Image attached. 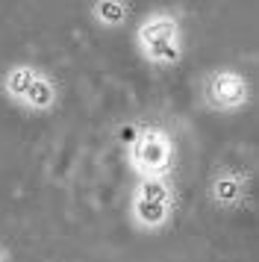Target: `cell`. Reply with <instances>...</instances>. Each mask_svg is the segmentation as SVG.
Returning <instances> with one entry per match:
<instances>
[{
	"instance_id": "6da1fadb",
	"label": "cell",
	"mask_w": 259,
	"mask_h": 262,
	"mask_svg": "<svg viewBox=\"0 0 259 262\" xmlns=\"http://www.w3.org/2000/svg\"><path fill=\"white\" fill-rule=\"evenodd\" d=\"M136 48L153 68H177L183 62V27L174 12L153 9L136 27Z\"/></svg>"
},
{
	"instance_id": "7a4b0ae2",
	"label": "cell",
	"mask_w": 259,
	"mask_h": 262,
	"mask_svg": "<svg viewBox=\"0 0 259 262\" xmlns=\"http://www.w3.org/2000/svg\"><path fill=\"white\" fill-rule=\"evenodd\" d=\"M130 168L139 174L141 180H168L171 168L177 159V144L174 136L159 127V124H147L139 127L133 142H130Z\"/></svg>"
},
{
	"instance_id": "3957f363",
	"label": "cell",
	"mask_w": 259,
	"mask_h": 262,
	"mask_svg": "<svg viewBox=\"0 0 259 262\" xmlns=\"http://www.w3.org/2000/svg\"><path fill=\"white\" fill-rule=\"evenodd\" d=\"M174 186L168 180H141L130 198V218L144 233H159L174 215Z\"/></svg>"
},
{
	"instance_id": "277c9868",
	"label": "cell",
	"mask_w": 259,
	"mask_h": 262,
	"mask_svg": "<svg viewBox=\"0 0 259 262\" xmlns=\"http://www.w3.org/2000/svg\"><path fill=\"white\" fill-rule=\"evenodd\" d=\"M203 100L215 112H239L250 100V83L233 68H218L203 80Z\"/></svg>"
},
{
	"instance_id": "5b68a950",
	"label": "cell",
	"mask_w": 259,
	"mask_h": 262,
	"mask_svg": "<svg viewBox=\"0 0 259 262\" xmlns=\"http://www.w3.org/2000/svg\"><path fill=\"white\" fill-rule=\"evenodd\" d=\"M247 183L239 171H218L209 183V198L218 209H235L245 201Z\"/></svg>"
},
{
	"instance_id": "8992f818",
	"label": "cell",
	"mask_w": 259,
	"mask_h": 262,
	"mask_svg": "<svg viewBox=\"0 0 259 262\" xmlns=\"http://www.w3.org/2000/svg\"><path fill=\"white\" fill-rule=\"evenodd\" d=\"M56 103H59V85H56V80H53V77H47L45 71H38L21 106L30 109V112H35V115H47V112H53V109H56Z\"/></svg>"
},
{
	"instance_id": "52a82bcc",
	"label": "cell",
	"mask_w": 259,
	"mask_h": 262,
	"mask_svg": "<svg viewBox=\"0 0 259 262\" xmlns=\"http://www.w3.org/2000/svg\"><path fill=\"white\" fill-rule=\"evenodd\" d=\"M35 74H38L35 65H27V62L12 65L9 71L3 74V95L9 97V100H15V103H24V97H27V92H30Z\"/></svg>"
},
{
	"instance_id": "ba28073f",
	"label": "cell",
	"mask_w": 259,
	"mask_h": 262,
	"mask_svg": "<svg viewBox=\"0 0 259 262\" xmlns=\"http://www.w3.org/2000/svg\"><path fill=\"white\" fill-rule=\"evenodd\" d=\"M92 15L94 21L103 27H121L127 21L130 6L124 0H100V3H92Z\"/></svg>"
},
{
	"instance_id": "9c48e42d",
	"label": "cell",
	"mask_w": 259,
	"mask_h": 262,
	"mask_svg": "<svg viewBox=\"0 0 259 262\" xmlns=\"http://www.w3.org/2000/svg\"><path fill=\"white\" fill-rule=\"evenodd\" d=\"M0 262H6V256H3V250H0Z\"/></svg>"
}]
</instances>
